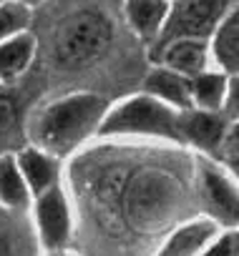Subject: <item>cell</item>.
<instances>
[{"instance_id": "obj_5", "label": "cell", "mask_w": 239, "mask_h": 256, "mask_svg": "<svg viewBox=\"0 0 239 256\" xmlns=\"http://www.w3.org/2000/svg\"><path fill=\"white\" fill-rule=\"evenodd\" d=\"M174 198H176V188L166 176L144 174L141 178H136L131 184L126 208H129L136 226L151 228L166 218V214L174 206Z\"/></svg>"}, {"instance_id": "obj_19", "label": "cell", "mask_w": 239, "mask_h": 256, "mask_svg": "<svg viewBox=\"0 0 239 256\" xmlns=\"http://www.w3.org/2000/svg\"><path fill=\"white\" fill-rule=\"evenodd\" d=\"M226 113L231 118H239V76L231 80L229 86V96H226Z\"/></svg>"}, {"instance_id": "obj_13", "label": "cell", "mask_w": 239, "mask_h": 256, "mask_svg": "<svg viewBox=\"0 0 239 256\" xmlns=\"http://www.w3.org/2000/svg\"><path fill=\"white\" fill-rule=\"evenodd\" d=\"M216 56L224 68L239 73V10L226 18L216 36Z\"/></svg>"}, {"instance_id": "obj_1", "label": "cell", "mask_w": 239, "mask_h": 256, "mask_svg": "<svg viewBox=\"0 0 239 256\" xmlns=\"http://www.w3.org/2000/svg\"><path fill=\"white\" fill-rule=\"evenodd\" d=\"M103 100L96 96H73L48 108L41 120V141L51 148L68 151L96 123Z\"/></svg>"}, {"instance_id": "obj_12", "label": "cell", "mask_w": 239, "mask_h": 256, "mask_svg": "<svg viewBox=\"0 0 239 256\" xmlns=\"http://www.w3.org/2000/svg\"><path fill=\"white\" fill-rule=\"evenodd\" d=\"M31 53H33V38H28V36L0 46V78L18 76L28 66Z\"/></svg>"}, {"instance_id": "obj_8", "label": "cell", "mask_w": 239, "mask_h": 256, "mask_svg": "<svg viewBox=\"0 0 239 256\" xmlns=\"http://www.w3.org/2000/svg\"><path fill=\"white\" fill-rule=\"evenodd\" d=\"M179 131L201 148H216L224 136V120L214 113H186L179 120Z\"/></svg>"}, {"instance_id": "obj_20", "label": "cell", "mask_w": 239, "mask_h": 256, "mask_svg": "<svg viewBox=\"0 0 239 256\" xmlns=\"http://www.w3.org/2000/svg\"><path fill=\"white\" fill-rule=\"evenodd\" d=\"M234 251H236V238L234 236H224L214 248H209L206 256H234Z\"/></svg>"}, {"instance_id": "obj_2", "label": "cell", "mask_w": 239, "mask_h": 256, "mask_svg": "<svg viewBox=\"0 0 239 256\" xmlns=\"http://www.w3.org/2000/svg\"><path fill=\"white\" fill-rule=\"evenodd\" d=\"M108 38H111V28L106 18L101 13L86 10V13L73 16L68 23H63L56 40V53L63 63L78 66L103 53V48L108 46Z\"/></svg>"}, {"instance_id": "obj_7", "label": "cell", "mask_w": 239, "mask_h": 256, "mask_svg": "<svg viewBox=\"0 0 239 256\" xmlns=\"http://www.w3.org/2000/svg\"><path fill=\"white\" fill-rule=\"evenodd\" d=\"M38 221L48 246H61L68 238V211L58 188H46L38 201Z\"/></svg>"}, {"instance_id": "obj_24", "label": "cell", "mask_w": 239, "mask_h": 256, "mask_svg": "<svg viewBox=\"0 0 239 256\" xmlns=\"http://www.w3.org/2000/svg\"><path fill=\"white\" fill-rule=\"evenodd\" d=\"M231 168H234V174L239 176V156H234V158H231Z\"/></svg>"}, {"instance_id": "obj_16", "label": "cell", "mask_w": 239, "mask_h": 256, "mask_svg": "<svg viewBox=\"0 0 239 256\" xmlns=\"http://www.w3.org/2000/svg\"><path fill=\"white\" fill-rule=\"evenodd\" d=\"M0 198L8 206H23L28 201L26 184L21 174L16 171L13 158H0Z\"/></svg>"}, {"instance_id": "obj_23", "label": "cell", "mask_w": 239, "mask_h": 256, "mask_svg": "<svg viewBox=\"0 0 239 256\" xmlns=\"http://www.w3.org/2000/svg\"><path fill=\"white\" fill-rule=\"evenodd\" d=\"M0 256H8V244L0 238Z\"/></svg>"}, {"instance_id": "obj_26", "label": "cell", "mask_w": 239, "mask_h": 256, "mask_svg": "<svg viewBox=\"0 0 239 256\" xmlns=\"http://www.w3.org/2000/svg\"><path fill=\"white\" fill-rule=\"evenodd\" d=\"M56 256H61V254H56Z\"/></svg>"}, {"instance_id": "obj_15", "label": "cell", "mask_w": 239, "mask_h": 256, "mask_svg": "<svg viewBox=\"0 0 239 256\" xmlns=\"http://www.w3.org/2000/svg\"><path fill=\"white\" fill-rule=\"evenodd\" d=\"M21 168L28 178V184L36 188V191H46L51 188L53 178H56V168H53V161L46 158L43 154L38 151H28L21 156Z\"/></svg>"}, {"instance_id": "obj_4", "label": "cell", "mask_w": 239, "mask_h": 256, "mask_svg": "<svg viewBox=\"0 0 239 256\" xmlns=\"http://www.w3.org/2000/svg\"><path fill=\"white\" fill-rule=\"evenodd\" d=\"M231 0H179L164 33L159 40V48H166L174 40H199L214 30L219 18L226 13Z\"/></svg>"}, {"instance_id": "obj_22", "label": "cell", "mask_w": 239, "mask_h": 256, "mask_svg": "<svg viewBox=\"0 0 239 256\" xmlns=\"http://www.w3.org/2000/svg\"><path fill=\"white\" fill-rule=\"evenodd\" d=\"M229 146L239 148V123L234 126V131H231V136H229Z\"/></svg>"}, {"instance_id": "obj_9", "label": "cell", "mask_w": 239, "mask_h": 256, "mask_svg": "<svg viewBox=\"0 0 239 256\" xmlns=\"http://www.w3.org/2000/svg\"><path fill=\"white\" fill-rule=\"evenodd\" d=\"M164 60L176 68L179 73H199L204 68V46L199 40H191V38H184V40H174L166 46V53H164Z\"/></svg>"}, {"instance_id": "obj_17", "label": "cell", "mask_w": 239, "mask_h": 256, "mask_svg": "<svg viewBox=\"0 0 239 256\" xmlns=\"http://www.w3.org/2000/svg\"><path fill=\"white\" fill-rule=\"evenodd\" d=\"M224 88H226V80L224 76H214V73H206V76H199L191 86L196 100L204 106V108H216L224 98Z\"/></svg>"}, {"instance_id": "obj_3", "label": "cell", "mask_w": 239, "mask_h": 256, "mask_svg": "<svg viewBox=\"0 0 239 256\" xmlns=\"http://www.w3.org/2000/svg\"><path fill=\"white\" fill-rule=\"evenodd\" d=\"M103 134H159L169 138H179V118L151 98H136L113 110L106 123Z\"/></svg>"}, {"instance_id": "obj_10", "label": "cell", "mask_w": 239, "mask_h": 256, "mask_svg": "<svg viewBox=\"0 0 239 256\" xmlns=\"http://www.w3.org/2000/svg\"><path fill=\"white\" fill-rule=\"evenodd\" d=\"M166 16L164 0H129V18L141 36H154Z\"/></svg>"}, {"instance_id": "obj_21", "label": "cell", "mask_w": 239, "mask_h": 256, "mask_svg": "<svg viewBox=\"0 0 239 256\" xmlns=\"http://www.w3.org/2000/svg\"><path fill=\"white\" fill-rule=\"evenodd\" d=\"M13 116H16V108H13L11 98H0V131H6L13 123Z\"/></svg>"}, {"instance_id": "obj_14", "label": "cell", "mask_w": 239, "mask_h": 256, "mask_svg": "<svg viewBox=\"0 0 239 256\" xmlns=\"http://www.w3.org/2000/svg\"><path fill=\"white\" fill-rule=\"evenodd\" d=\"M211 236V226L209 224H191L186 228H181L159 256H194L196 248Z\"/></svg>"}, {"instance_id": "obj_6", "label": "cell", "mask_w": 239, "mask_h": 256, "mask_svg": "<svg viewBox=\"0 0 239 256\" xmlns=\"http://www.w3.org/2000/svg\"><path fill=\"white\" fill-rule=\"evenodd\" d=\"M204 198L209 211L221 221V224H239V194L236 188L211 166L204 168Z\"/></svg>"}, {"instance_id": "obj_11", "label": "cell", "mask_w": 239, "mask_h": 256, "mask_svg": "<svg viewBox=\"0 0 239 256\" xmlns=\"http://www.w3.org/2000/svg\"><path fill=\"white\" fill-rule=\"evenodd\" d=\"M146 88H149L151 93H156V96L171 100V103L189 106L191 86H189L181 76H176V73H171V70H156V73H151V76L146 78Z\"/></svg>"}, {"instance_id": "obj_25", "label": "cell", "mask_w": 239, "mask_h": 256, "mask_svg": "<svg viewBox=\"0 0 239 256\" xmlns=\"http://www.w3.org/2000/svg\"><path fill=\"white\" fill-rule=\"evenodd\" d=\"M28 3H36V0H28Z\"/></svg>"}, {"instance_id": "obj_18", "label": "cell", "mask_w": 239, "mask_h": 256, "mask_svg": "<svg viewBox=\"0 0 239 256\" xmlns=\"http://www.w3.org/2000/svg\"><path fill=\"white\" fill-rule=\"evenodd\" d=\"M28 23V10L23 6H3L0 8V38H6Z\"/></svg>"}]
</instances>
